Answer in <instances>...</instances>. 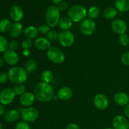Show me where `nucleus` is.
Wrapping results in <instances>:
<instances>
[{
  "label": "nucleus",
  "mask_w": 129,
  "mask_h": 129,
  "mask_svg": "<svg viewBox=\"0 0 129 129\" xmlns=\"http://www.w3.org/2000/svg\"><path fill=\"white\" fill-rule=\"evenodd\" d=\"M22 30V24L20 22H15L11 25L10 30V34L12 38H16L20 36Z\"/></svg>",
  "instance_id": "aec40b11"
},
{
  "label": "nucleus",
  "mask_w": 129,
  "mask_h": 129,
  "mask_svg": "<svg viewBox=\"0 0 129 129\" xmlns=\"http://www.w3.org/2000/svg\"><path fill=\"white\" fill-rule=\"evenodd\" d=\"M118 40H119L120 44L123 46L126 47L129 44V37L127 34H123L120 35L118 37Z\"/></svg>",
  "instance_id": "7c9ffc66"
},
{
  "label": "nucleus",
  "mask_w": 129,
  "mask_h": 129,
  "mask_svg": "<svg viewBox=\"0 0 129 129\" xmlns=\"http://www.w3.org/2000/svg\"><path fill=\"white\" fill-rule=\"evenodd\" d=\"M124 113L126 117L129 118V103L128 105H127L125 106V107Z\"/></svg>",
  "instance_id": "a19ab883"
},
{
  "label": "nucleus",
  "mask_w": 129,
  "mask_h": 129,
  "mask_svg": "<svg viewBox=\"0 0 129 129\" xmlns=\"http://www.w3.org/2000/svg\"><path fill=\"white\" fill-rule=\"evenodd\" d=\"M54 78V74L49 70L44 71L41 75V79L42 82L45 83H50Z\"/></svg>",
  "instance_id": "bb28decb"
},
{
  "label": "nucleus",
  "mask_w": 129,
  "mask_h": 129,
  "mask_svg": "<svg viewBox=\"0 0 129 129\" xmlns=\"http://www.w3.org/2000/svg\"><path fill=\"white\" fill-rule=\"evenodd\" d=\"M8 79V75L5 72L0 73V84L6 83Z\"/></svg>",
  "instance_id": "e433bc0d"
},
{
  "label": "nucleus",
  "mask_w": 129,
  "mask_h": 129,
  "mask_svg": "<svg viewBox=\"0 0 129 129\" xmlns=\"http://www.w3.org/2000/svg\"><path fill=\"white\" fill-rule=\"evenodd\" d=\"M73 90L68 86H64L60 88L57 92V98L62 101H68L72 98Z\"/></svg>",
  "instance_id": "dca6fc26"
},
{
  "label": "nucleus",
  "mask_w": 129,
  "mask_h": 129,
  "mask_svg": "<svg viewBox=\"0 0 129 129\" xmlns=\"http://www.w3.org/2000/svg\"><path fill=\"white\" fill-rule=\"evenodd\" d=\"M20 115L23 121L27 123H31L35 122L39 116V112L35 107H26L21 111Z\"/></svg>",
  "instance_id": "423d86ee"
},
{
  "label": "nucleus",
  "mask_w": 129,
  "mask_h": 129,
  "mask_svg": "<svg viewBox=\"0 0 129 129\" xmlns=\"http://www.w3.org/2000/svg\"><path fill=\"white\" fill-rule=\"evenodd\" d=\"M35 45L37 49L40 50H48L51 47V43L46 38L40 37L35 40Z\"/></svg>",
  "instance_id": "f3484780"
},
{
  "label": "nucleus",
  "mask_w": 129,
  "mask_h": 129,
  "mask_svg": "<svg viewBox=\"0 0 129 129\" xmlns=\"http://www.w3.org/2000/svg\"><path fill=\"white\" fill-rule=\"evenodd\" d=\"M47 56L50 61L55 64H61L66 59L64 52L56 47H51L47 50Z\"/></svg>",
  "instance_id": "39448f33"
},
{
  "label": "nucleus",
  "mask_w": 129,
  "mask_h": 129,
  "mask_svg": "<svg viewBox=\"0 0 129 129\" xmlns=\"http://www.w3.org/2000/svg\"><path fill=\"white\" fill-rule=\"evenodd\" d=\"M34 94L38 101L45 103L51 100L54 95V90L50 84L40 82L34 88Z\"/></svg>",
  "instance_id": "f257e3e1"
},
{
  "label": "nucleus",
  "mask_w": 129,
  "mask_h": 129,
  "mask_svg": "<svg viewBox=\"0 0 129 129\" xmlns=\"http://www.w3.org/2000/svg\"><path fill=\"white\" fill-rule=\"evenodd\" d=\"M3 60L8 65L13 66L18 62L19 56L15 50L8 49L4 52Z\"/></svg>",
  "instance_id": "ddd939ff"
},
{
  "label": "nucleus",
  "mask_w": 129,
  "mask_h": 129,
  "mask_svg": "<svg viewBox=\"0 0 129 129\" xmlns=\"http://www.w3.org/2000/svg\"><path fill=\"white\" fill-rule=\"evenodd\" d=\"M59 26L62 30H69L73 26V21L68 16H64L60 19L59 22Z\"/></svg>",
  "instance_id": "4be33fe9"
},
{
  "label": "nucleus",
  "mask_w": 129,
  "mask_h": 129,
  "mask_svg": "<svg viewBox=\"0 0 129 129\" xmlns=\"http://www.w3.org/2000/svg\"><path fill=\"white\" fill-rule=\"evenodd\" d=\"M114 101L118 105L126 106L128 104V96L124 92H118L115 94Z\"/></svg>",
  "instance_id": "a211bd4d"
},
{
  "label": "nucleus",
  "mask_w": 129,
  "mask_h": 129,
  "mask_svg": "<svg viewBox=\"0 0 129 129\" xmlns=\"http://www.w3.org/2000/svg\"><path fill=\"white\" fill-rule=\"evenodd\" d=\"M120 60L123 65L129 66V52L124 53L121 57Z\"/></svg>",
  "instance_id": "c9c22d12"
},
{
  "label": "nucleus",
  "mask_w": 129,
  "mask_h": 129,
  "mask_svg": "<svg viewBox=\"0 0 129 129\" xmlns=\"http://www.w3.org/2000/svg\"><path fill=\"white\" fill-rule=\"evenodd\" d=\"M36 99L34 93L31 92H25L20 97V102L21 105L25 107H31Z\"/></svg>",
  "instance_id": "2eb2a0df"
},
{
  "label": "nucleus",
  "mask_w": 129,
  "mask_h": 129,
  "mask_svg": "<svg viewBox=\"0 0 129 129\" xmlns=\"http://www.w3.org/2000/svg\"><path fill=\"white\" fill-rule=\"evenodd\" d=\"M20 112L15 109L10 110L5 113L4 118L8 122H15L20 118Z\"/></svg>",
  "instance_id": "6ab92c4d"
},
{
  "label": "nucleus",
  "mask_w": 129,
  "mask_h": 129,
  "mask_svg": "<svg viewBox=\"0 0 129 129\" xmlns=\"http://www.w3.org/2000/svg\"><path fill=\"white\" fill-rule=\"evenodd\" d=\"M115 5L116 9L120 12H125L129 10V0H115Z\"/></svg>",
  "instance_id": "5701e85b"
},
{
  "label": "nucleus",
  "mask_w": 129,
  "mask_h": 129,
  "mask_svg": "<svg viewBox=\"0 0 129 129\" xmlns=\"http://www.w3.org/2000/svg\"><path fill=\"white\" fill-rule=\"evenodd\" d=\"M11 21L8 18H3L0 21V32L6 33L10 30L11 27Z\"/></svg>",
  "instance_id": "393cba45"
},
{
  "label": "nucleus",
  "mask_w": 129,
  "mask_h": 129,
  "mask_svg": "<svg viewBox=\"0 0 129 129\" xmlns=\"http://www.w3.org/2000/svg\"><path fill=\"white\" fill-rule=\"evenodd\" d=\"M0 129H3V125L2 123H1V122H0Z\"/></svg>",
  "instance_id": "49530a36"
},
{
  "label": "nucleus",
  "mask_w": 129,
  "mask_h": 129,
  "mask_svg": "<svg viewBox=\"0 0 129 129\" xmlns=\"http://www.w3.org/2000/svg\"><path fill=\"white\" fill-rule=\"evenodd\" d=\"M10 16L11 19L15 22H19L23 19L24 16V13L22 8L20 6L18 5H14L10 8Z\"/></svg>",
  "instance_id": "4468645a"
},
{
  "label": "nucleus",
  "mask_w": 129,
  "mask_h": 129,
  "mask_svg": "<svg viewBox=\"0 0 129 129\" xmlns=\"http://www.w3.org/2000/svg\"><path fill=\"white\" fill-rule=\"evenodd\" d=\"M128 98H129V96H128Z\"/></svg>",
  "instance_id": "09e8293b"
},
{
  "label": "nucleus",
  "mask_w": 129,
  "mask_h": 129,
  "mask_svg": "<svg viewBox=\"0 0 129 129\" xmlns=\"http://www.w3.org/2000/svg\"><path fill=\"white\" fill-rule=\"evenodd\" d=\"M15 94L10 88H5L0 93V103L3 105H8L13 102Z\"/></svg>",
  "instance_id": "1a4fd4ad"
},
{
  "label": "nucleus",
  "mask_w": 129,
  "mask_h": 129,
  "mask_svg": "<svg viewBox=\"0 0 129 129\" xmlns=\"http://www.w3.org/2000/svg\"><path fill=\"white\" fill-rule=\"evenodd\" d=\"M52 1L53 3L55 4V5H59L60 3L62 2V0H52Z\"/></svg>",
  "instance_id": "c03bdc74"
},
{
  "label": "nucleus",
  "mask_w": 129,
  "mask_h": 129,
  "mask_svg": "<svg viewBox=\"0 0 129 129\" xmlns=\"http://www.w3.org/2000/svg\"><path fill=\"white\" fill-rule=\"evenodd\" d=\"M100 13V9L97 6H92L87 11V15L89 18L93 20V19L96 18L99 16Z\"/></svg>",
  "instance_id": "cd10ccee"
},
{
  "label": "nucleus",
  "mask_w": 129,
  "mask_h": 129,
  "mask_svg": "<svg viewBox=\"0 0 129 129\" xmlns=\"http://www.w3.org/2000/svg\"><path fill=\"white\" fill-rule=\"evenodd\" d=\"M80 29L82 34L86 36H90L96 30V23L94 21L90 18H85L81 21Z\"/></svg>",
  "instance_id": "6e6552de"
},
{
  "label": "nucleus",
  "mask_w": 129,
  "mask_h": 129,
  "mask_svg": "<svg viewBox=\"0 0 129 129\" xmlns=\"http://www.w3.org/2000/svg\"><path fill=\"white\" fill-rule=\"evenodd\" d=\"M66 129H81V127L78 125V124L74 123H69L68 125L66 126Z\"/></svg>",
  "instance_id": "ea45409f"
},
{
  "label": "nucleus",
  "mask_w": 129,
  "mask_h": 129,
  "mask_svg": "<svg viewBox=\"0 0 129 129\" xmlns=\"http://www.w3.org/2000/svg\"><path fill=\"white\" fill-rule=\"evenodd\" d=\"M5 107H4L3 105L0 104V116L5 114Z\"/></svg>",
  "instance_id": "37998d69"
},
{
  "label": "nucleus",
  "mask_w": 129,
  "mask_h": 129,
  "mask_svg": "<svg viewBox=\"0 0 129 129\" xmlns=\"http://www.w3.org/2000/svg\"><path fill=\"white\" fill-rule=\"evenodd\" d=\"M74 34L69 30H62L59 34V41L64 47L71 46L74 44Z\"/></svg>",
  "instance_id": "0eeeda50"
},
{
  "label": "nucleus",
  "mask_w": 129,
  "mask_h": 129,
  "mask_svg": "<svg viewBox=\"0 0 129 129\" xmlns=\"http://www.w3.org/2000/svg\"><path fill=\"white\" fill-rule=\"evenodd\" d=\"M47 39L50 41H55L59 40V34L56 31L54 30H50L47 34Z\"/></svg>",
  "instance_id": "2f4dec72"
},
{
  "label": "nucleus",
  "mask_w": 129,
  "mask_h": 129,
  "mask_svg": "<svg viewBox=\"0 0 129 129\" xmlns=\"http://www.w3.org/2000/svg\"><path fill=\"white\" fill-rule=\"evenodd\" d=\"M22 54L24 56L28 57L30 54V51L28 49H23L22 52Z\"/></svg>",
  "instance_id": "79ce46f5"
},
{
  "label": "nucleus",
  "mask_w": 129,
  "mask_h": 129,
  "mask_svg": "<svg viewBox=\"0 0 129 129\" xmlns=\"http://www.w3.org/2000/svg\"><path fill=\"white\" fill-rule=\"evenodd\" d=\"M39 31L38 28L34 26H29L25 29L24 35L26 39H34L39 35Z\"/></svg>",
  "instance_id": "412c9836"
},
{
  "label": "nucleus",
  "mask_w": 129,
  "mask_h": 129,
  "mask_svg": "<svg viewBox=\"0 0 129 129\" xmlns=\"http://www.w3.org/2000/svg\"><path fill=\"white\" fill-rule=\"evenodd\" d=\"M117 15V9L113 7H109L103 12V16L107 20H112L116 17Z\"/></svg>",
  "instance_id": "a878e982"
},
{
  "label": "nucleus",
  "mask_w": 129,
  "mask_h": 129,
  "mask_svg": "<svg viewBox=\"0 0 129 129\" xmlns=\"http://www.w3.org/2000/svg\"><path fill=\"white\" fill-rule=\"evenodd\" d=\"M112 125L114 129H128L129 122L124 116L118 115L113 118Z\"/></svg>",
  "instance_id": "f8f14e48"
},
{
  "label": "nucleus",
  "mask_w": 129,
  "mask_h": 129,
  "mask_svg": "<svg viewBox=\"0 0 129 129\" xmlns=\"http://www.w3.org/2000/svg\"><path fill=\"white\" fill-rule=\"evenodd\" d=\"M13 90L15 95L21 96L25 92V86L23 84H16L13 88Z\"/></svg>",
  "instance_id": "c756f323"
},
{
  "label": "nucleus",
  "mask_w": 129,
  "mask_h": 129,
  "mask_svg": "<svg viewBox=\"0 0 129 129\" xmlns=\"http://www.w3.org/2000/svg\"><path fill=\"white\" fill-rule=\"evenodd\" d=\"M68 17L74 22L79 23L83 21L87 15L85 8L80 5H76L71 6L68 10Z\"/></svg>",
  "instance_id": "7ed1b4c3"
},
{
  "label": "nucleus",
  "mask_w": 129,
  "mask_h": 129,
  "mask_svg": "<svg viewBox=\"0 0 129 129\" xmlns=\"http://www.w3.org/2000/svg\"><path fill=\"white\" fill-rule=\"evenodd\" d=\"M50 26L47 24H42L39 26L38 30H39V33L41 34H47L50 31Z\"/></svg>",
  "instance_id": "473e14b6"
},
{
  "label": "nucleus",
  "mask_w": 129,
  "mask_h": 129,
  "mask_svg": "<svg viewBox=\"0 0 129 129\" xmlns=\"http://www.w3.org/2000/svg\"><path fill=\"white\" fill-rule=\"evenodd\" d=\"M57 7L60 11H65L68 8V4L66 2H61L57 5Z\"/></svg>",
  "instance_id": "4c0bfd02"
},
{
  "label": "nucleus",
  "mask_w": 129,
  "mask_h": 129,
  "mask_svg": "<svg viewBox=\"0 0 129 129\" xmlns=\"http://www.w3.org/2000/svg\"><path fill=\"white\" fill-rule=\"evenodd\" d=\"M60 11L55 5L49 6L45 14L47 25L50 28H54L59 24L60 20Z\"/></svg>",
  "instance_id": "20e7f679"
},
{
  "label": "nucleus",
  "mask_w": 129,
  "mask_h": 129,
  "mask_svg": "<svg viewBox=\"0 0 129 129\" xmlns=\"http://www.w3.org/2000/svg\"><path fill=\"white\" fill-rule=\"evenodd\" d=\"M8 79L15 84H23L28 78V73L25 69L19 66L10 68L8 73Z\"/></svg>",
  "instance_id": "f03ea898"
},
{
  "label": "nucleus",
  "mask_w": 129,
  "mask_h": 129,
  "mask_svg": "<svg viewBox=\"0 0 129 129\" xmlns=\"http://www.w3.org/2000/svg\"><path fill=\"white\" fill-rule=\"evenodd\" d=\"M18 47V43L16 40H12L9 43V48H10V50H16Z\"/></svg>",
  "instance_id": "58836bf2"
},
{
  "label": "nucleus",
  "mask_w": 129,
  "mask_h": 129,
  "mask_svg": "<svg viewBox=\"0 0 129 129\" xmlns=\"http://www.w3.org/2000/svg\"><path fill=\"white\" fill-rule=\"evenodd\" d=\"M4 60H3V59H2V58H1L0 57V68H1V67H2L4 65Z\"/></svg>",
  "instance_id": "a18cd8bd"
},
{
  "label": "nucleus",
  "mask_w": 129,
  "mask_h": 129,
  "mask_svg": "<svg viewBox=\"0 0 129 129\" xmlns=\"http://www.w3.org/2000/svg\"><path fill=\"white\" fill-rule=\"evenodd\" d=\"M105 129H114V128H110V127H107V128H106Z\"/></svg>",
  "instance_id": "de8ad7c7"
},
{
  "label": "nucleus",
  "mask_w": 129,
  "mask_h": 129,
  "mask_svg": "<svg viewBox=\"0 0 129 129\" xmlns=\"http://www.w3.org/2000/svg\"><path fill=\"white\" fill-rule=\"evenodd\" d=\"M33 45V42L31 39H26L21 43V47L23 49H29Z\"/></svg>",
  "instance_id": "f704fd0d"
},
{
  "label": "nucleus",
  "mask_w": 129,
  "mask_h": 129,
  "mask_svg": "<svg viewBox=\"0 0 129 129\" xmlns=\"http://www.w3.org/2000/svg\"><path fill=\"white\" fill-rule=\"evenodd\" d=\"M15 129H31L28 123L25 121H20L16 125Z\"/></svg>",
  "instance_id": "72a5a7b5"
},
{
  "label": "nucleus",
  "mask_w": 129,
  "mask_h": 129,
  "mask_svg": "<svg viewBox=\"0 0 129 129\" xmlns=\"http://www.w3.org/2000/svg\"><path fill=\"white\" fill-rule=\"evenodd\" d=\"M93 103L97 109L100 110H104L108 108L109 101L108 98L104 94L99 93L94 96Z\"/></svg>",
  "instance_id": "9d476101"
},
{
  "label": "nucleus",
  "mask_w": 129,
  "mask_h": 129,
  "mask_svg": "<svg viewBox=\"0 0 129 129\" xmlns=\"http://www.w3.org/2000/svg\"><path fill=\"white\" fill-rule=\"evenodd\" d=\"M9 42L7 39L4 36H0V52H5L8 50Z\"/></svg>",
  "instance_id": "c85d7f7f"
},
{
  "label": "nucleus",
  "mask_w": 129,
  "mask_h": 129,
  "mask_svg": "<svg viewBox=\"0 0 129 129\" xmlns=\"http://www.w3.org/2000/svg\"><path fill=\"white\" fill-rule=\"evenodd\" d=\"M37 64L34 59H30L26 60L25 64V69L28 73H32L37 69Z\"/></svg>",
  "instance_id": "b1692460"
},
{
  "label": "nucleus",
  "mask_w": 129,
  "mask_h": 129,
  "mask_svg": "<svg viewBox=\"0 0 129 129\" xmlns=\"http://www.w3.org/2000/svg\"><path fill=\"white\" fill-rule=\"evenodd\" d=\"M112 29L116 34H125L127 30V23L122 19H115L112 22Z\"/></svg>",
  "instance_id": "9b49d317"
}]
</instances>
